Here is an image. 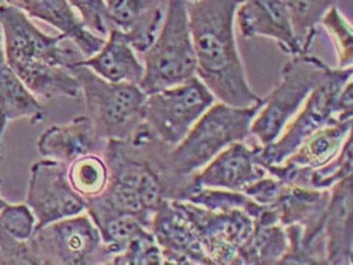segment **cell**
<instances>
[{"label": "cell", "mask_w": 353, "mask_h": 265, "mask_svg": "<svg viewBox=\"0 0 353 265\" xmlns=\"http://www.w3.org/2000/svg\"><path fill=\"white\" fill-rule=\"evenodd\" d=\"M323 226L325 264H353V178L347 176L329 188Z\"/></svg>", "instance_id": "cell-15"}, {"label": "cell", "mask_w": 353, "mask_h": 265, "mask_svg": "<svg viewBox=\"0 0 353 265\" xmlns=\"http://www.w3.org/2000/svg\"><path fill=\"white\" fill-rule=\"evenodd\" d=\"M70 70L79 81L88 117L99 138L103 141L130 138L143 123V106L148 97L140 85L105 81L82 65H74Z\"/></svg>", "instance_id": "cell-4"}, {"label": "cell", "mask_w": 353, "mask_h": 265, "mask_svg": "<svg viewBox=\"0 0 353 265\" xmlns=\"http://www.w3.org/2000/svg\"><path fill=\"white\" fill-rule=\"evenodd\" d=\"M196 76V55L191 40L187 0H168L165 19L155 41L144 52L145 94L179 85Z\"/></svg>", "instance_id": "cell-5"}, {"label": "cell", "mask_w": 353, "mask_h": 265, "mask_svg": "<svg viewBox=\"0 0 353 265\" xmlns=\"http://www.w3.org/2000/svg\"><path fill=\"white\" fill-rule=\"evenodd\" d=\"M0 265H5V261H3V255H2V250H0Z\"/></svg>", "instance_id": "cell-31"}, {"label": "cell", "mask_w": 353, "mask_h": 265, "mask_svg": "<svg viewBox=\"0 0 353 265\" xmlns=\"http://www.w3.org/2000/svg\"><path fill=\"white\" fill-rule=\"evenodd\" d=\"M252 218L253 232L245 252L244 265L278 264L288 247L285 227L279 223L276 211L264 204H261Z\"/></svg>", "instance_id": "cell-22"}, {"label": "cell", "mask_w": 353, "mask_h": 265, "mask_svg": "<svg viewBox=\"0 0 353 265\" xmlns=\"http://www.w3.org/2000/svg\"><path fill=\"white\" fill-rule=\"evenodd\" d=\"M187 2H194V0H187Z\"/></svg>", "instance_id": "cell-32"}, {"label": "cell", "mask_w": 353, "mask_h": 265, "mask_svg": "<svg viewBox=\"0 0 353 265\" xmlns=\"http://www.w3.org/2000/svg\"><path fill=\"white\" fill-rule=\"evenodd\" d=\"M293 23L294 34L305 52H308L317 35V26L329 8L339 0H282Z\"/></svg>", "instance_id": "cell-25"}, {"label": "cell", "mask_w": 353, "mask_h": 265, "mask_svg": "<svg viewBox=\"0 0 353 265\" xmlns=\"http://www.w3.org/2000/svg\"><path fill=\"white\" fill-rule=\"evenodd\" d=\"M116 265H161L164 264L163 253L150 231H144L129 242L121 253L111 259Z\"/></svg>", "instance_id": "cell-28"}, {"label": "cell", "mask_w": 353, "mask_h": 265, "mask_svg": "<svg viewBox=\"0 0 353 265\" xmlns=\"http://www.w3.org/2000/svg\"><path fill=\"white\" fill-rule=\"evenodd\" d=\"M76 65L88 67L97 76L110 82H129L140 85L144 76V64L140 63L135 49L117 29L110 30L101 50L83 58Z\"/></svg>", "instance_id": "cell-20"}, {"label": "cell", "mask_w": 353, "mask_h": 265, "mask_svg": "<svg viewBox=\"0 0 353 265\" xmlns=\"http://www.w3.org/2000/svg\"><path fill=\"white\" fill-rule=\"evenodd\" d=\"M0 26L8 64L37 97H78L79 81L70 68L85 58L64 34L41 32L19 8L0 5Z\"/></svg>", "instance_id": "cell-2"}, {"label": "cell", "mask_w": 353, "mask_h": 265, "mask_svg": "<svg viewBox=\"0 0 353 265\" xmlns=\"http://www.w3.org/2000/svg\"><path fill=\"white\" fill-rule=\"evenodd\" d=\"M353 116H340L331 123L305 138L293 153L287 156L279 165L285 170L314 171L327 165L340 153L344 141L352 135Z\"/></svg>", "instance_id": "cell-19"}, {"label": "cell", "mask_w": 353, "mask_h": 265, "mask_svg": "<svg viewBox=\"0 0 353 265\" xmlns=\"http://www.w3.org/2000/svg\"><path fill=\"white\" fill-rule=\"evenodd\" d=\"M187 202L211 211H229V209H244L250 217H253L261 208V204L241 191H229L220 188H194L185 195Z\"/></svg>", "instance_id": "cell-26"}, {"label": "cell", "mask_w": 353, "mask_h": 265, "mask_svg": "<svg viewBox=\"0 0 353 265\" xmlns=\"http://www.w3.org/2000/svg\"><path fill=\"white\" fill-rule=\"evenodd\" d=\"M264 103L232 106L223 102L211 105L182 141L157 161L163 179L165 200H181L188 179L208 164L229 144L244 141L250 135L252 120Z\"/></svg>", "instance_id": "cell-3"}, {"label": "cell", "mask_w": 353, "mask_h": 265, "mask_svg": "<svg viewBox=\"0 0 353 265\" xmlns=\"http://www.w3.org/2000/svg\"><path fill=\"white\" fill-rule=\"evenodd\" d=\"M214 103L216 97L194 76L179 85L148 94L141 125L153 138L172 149Z\"/></svg>", "instance_id": "cell-8"}, {"label": "cell", "mask_w": 353, "mask_h": 265, "mask_svg": "<svg viewBox=\"0 0 353 265\" xmlns=\"http://www.w3.org/2000/svg\"><path fill=\"white\" fill-rule=\"evenodd\" d=\"M105 141L99 138L88 116H78L67 125L50 126L37 141L38 153L43 158L70 164L88 153L103 150Z\"/></svg>", "instance_id": "cell-17"}, {"label": "cell", "mask_w": 353, "mask_h": 265, "mask_svg": "<svg viewBox=\"0 0 353 265\" xmlns=\"http://www.w3.org/2000/svg\"><path fill=\"white\" fill-rule=\"evenodd\" d=\"M244 38H270L290 56L306 53L294 34L293 23L282 0H243L235 12Z\"/></svg>", "instance_id": "cell-13"}, {"label": "cell", "mask_w": 353, "mask_h": 265, "mask_svg": "<svg viewBox=\"0 0 353 265\" xmlns=\"http://www.w3.org/2000/svg\"><path fill=\"white\" fill-rule=\"evenodd\" d=\"M6 2L19 8L29 17L43 20L57 28L61 34L76 44L85 58L101 50L105 43V38L85 28L67 0H6Z\"/></svg>", "instance_id": "cell-18"}, {"label": "cell", "mask_w": 353, "mask_h": 265, "mask_svg": "<svg viewBox=\"0 0 353 265\" xmlns=\"http://www.w3.org/2000/svg\"><path fill=\"white\" fill-rule=\"evenodd\" d=\"M352 67L331 68L326 79L312 91L305 100V106L296 112V117L288 121L281 135L267 146H261L258 162L267 167L281 164L301 146V142L320 127L331 123L336 117L335 98L343 87L352 81Z\"/></svg>", "instance_id": "cell-10"}, {"label": "cell", "mask_w": 353, "mask_h": 265, "mask_svg": "<svg viewBox=\"0 0 353 265\" xmlns=\"http://www.w3.org/2000/svg\"><path fill=\"white\" fill-rule=\"evenodd\" d=\"M150 232L163 253L164 264L174 265H211L210 257L197 235L173 208L170 200H164L153 212Z\"/></svg>", "instance_id": "cell-14"}, {"label": "cell", "mask_w": 353, "mask_h": 265, "mask_svg": "<svg viewBox=\"0 0 353 265\" xmlns=\"http://www.w3.org/2000/svg\"><path fill=\"white\" fill-rule=\"evenodd\" d=\"M111 29L144 53L155 41L165 19L168 0H105Z\"/></svg>", "instance_id": "cell-16"}, {"label": "cell", "mask_w": 353, "mask_h": 265, "mask_svg": "<svg viewBox=\"0 0 353 265\" xmlns=\"http://www.w3.org/2000/svg\"><path fill=\"white\" fill-rule=\"evenodd\" d=\"M321 25L327 30L329 36L334 43L335 53H336V68L352 67L353 63V30L352 25L344 19V15L340 12L339 8H329L326 14L321 19Z\"/></svg>", "instance_id": "cell-27"}, {"label": "cell", "mask_w": 353, "mask_h": 265, "mask_svg": "<svg viewBox=\"0 0 353 265\" xmlns=\"http://www.w3.org/2000/svg\"><path fill=\"white\" fill-rule=\"evenodd\" d=\"M67 167V164L49 158L30 167L26 204L35 215V229L85 211L87 202L72 188Z\"/></svg>", "instance_id": "cell-11"}, {"label": "cell", "mask_w": 353, "mask_h": 265, "mask_svg": "<svg viewBox=\"0 0 353 265\" xmlns=\"http://www.w3.org/2000/svg\"><path fill=\"white\" fill-rule=\"evenodd\" d=\"M6 204H8V202H6V200H3L2 197H0V209H2L3 206H6Z\"/></svg>", "instance_id": "cell-30"}, {"label": "cell", "mask_w": 353, "mask_h": 265, "mask_svg": "<svg viewBox=\"0 0 353 265\" xmlns=\"http://www.w3.org/2000/svg\"><path fill=\"white\" fill-rule=\"evenodd\" d=\"M28 265L111 264L103 241L90 215H73L35 229L26 241Z\"/></svg>", "instance_id": "cell-7"}, {"label": "cell", "mask_w": 353, "mask_h": 265, "mask_svg": "<svg viewBox=\"0 0 353 265\" xmlns=\"http://www.w3.org/2000/svg\"><path fill=\"white\" fill-rule=\"evenodd\" d=\"M44 117V106L8 64L3 36L0 35V161H2V140L8 125L19 118H26L35 125L43 121Z\"/></svg>", "instance_id": "cell-21"}, {"label": "cell", "mask_w": 353, "mask_h": 265, "mask_svg": "<svg viewBox=\"0 0 353 265\" xmlns=\"http://www.w3.org/2000/svg\"><path fill=\"white\" fill-rule=\"evenodd\" d=\"M197 235L212 264L244 265L253 218L244 209L211 211L187 200H170Z\"/></svg>", "instance_id": "cell-9"}, {"label": "cell", "mask_w": 353, "mask_h": 265, "mask_svg": "<svg viewBox=\"0 0 353 265\" xmlns=\"http://www.w3.org/2000/svg\"><path fill=\"white\" fill-rule=\"evenodd\" d=\"M331 68L325 61L308 52L291 56L282 68L278 85L264 97L263 106L252 120L250 135L256 136L261 146H267L278 138L302 103L326 79Z\"/></svg>", "instance_id": "cell-6"}, {"label": "cell", "mask_w": 353, "mask_h": 265, "mask_svg": "<svg viewBox=\"0 0 353 265\" xmlns=\"http://www.w3.org/2000/svg\"><path fill=\"white\" fill-rule=\"evenodd\" d=\"M243 0H194L187 2L191 40L196 55V76L220 102L256 105L264 97L249 85L235 40V12Z\"/></svg>", "instance_id": "cell-1"}, {"label": "cell", "mask_w": 353, "mask_h": 265, "mask_svg": "<svg viewBox=\"0 0 353 265\" xmlns=\"http://www.w3.org/2000/svg\"><path fill=\"white\" fill-rule=\"evenodd\" d=\"M259 149V142L253 146L244 141L229 144L188 179L181 200L185 199L191 189L201 187L243 193L253 182L267 176V170L258 162Z\"/></svg>", "instance_id": "cell-12"}, {"label": "cell", "mask_w": 353, "mask_h": 265, "mask_svg": "<svg viewBox=\"0 0 353 265\" xmlns=\"http://www.w3.org/2000/svg\"><path fill=\"white\" fill-rule=\"evenodd\" d=\"M37 220L26 203L0 209V250L5 265H28L26 241L35 232Z\"/></svg>", "instance_id": "cell-23"}, {"label": "cell", "mask_w": 353, "mask_h": 265, "mask_svg": "<svg viewBox=\"0 0 353 265\" xmlns=\"http://www.w3.org/2000/svg\"><path fill=\"white\" fill-rule=\"evenodd\" d=\"M67 176L74 191L82 199L88 200L105 191L110 180V171L103 156L88 153L68 164Z\"/></svg>", "instance_id": "cell-24"}, {"label": "cell", "mask_w": 353, "mask_h": 265, "mask_svg": "<svg viewBox=\"0 0 353 265\" xmlns=\"http://www.w3.org/2000/svg\"><path fill=\"white\" fill-rule=\"evenodd\" d=\"M67 2L79 12V19L88 30L102 38L108 36L111 25L105 0H67Z\"/></svg>", "instance_id": "cell-29"}]
</instances>
